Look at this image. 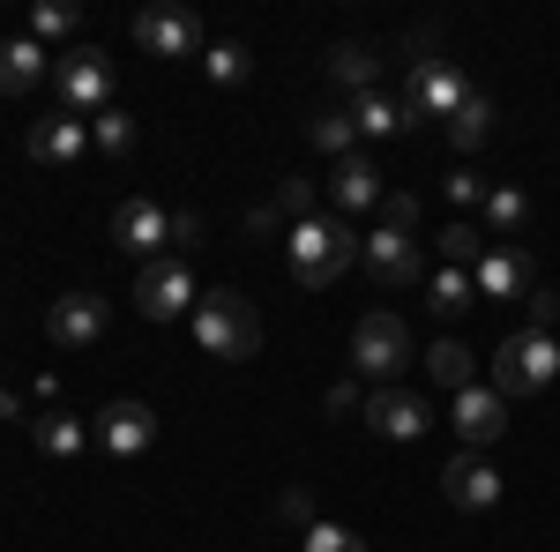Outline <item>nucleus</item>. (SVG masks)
<instances>
[{
	"label": "nucleus",
	"mask_w": 560,
	"mask_h": 552,
	"mask_svg": "<svg viewBox=\"0 0 560 552\" xmlns=\"http://www.w3.org/2000/svg\"><path fill=\"white\" fill-rule=\"evenodd\" d=\"M284 255H292V284L329 292L351 261H359V232H351V216H337V210H329V216H306V224H292Z\"/></svg>",
	"instance_id": "obj_1"
},
{
	"label": "nucleus",
	"mask_w": 560,
	"mask_h": 552,
	"mask_svg": "<svg viewBox=\"0 0 560 552\" xmlns=\"http://www.w3.org/2000/svg\"><path fill=\"white\" fill-rule=\"evenodd\" d=\"M195 343H202V359H224V366H240V359H255L261 351V314L247 306L240 292H202L195 298Z\"/></svg>",
	"instance_id": "obj_2"
},
{
	"label": "nucleus",
	"mask_w": 560,
	"mask_h": 552,
	"mask_svg": "<svg viewBox=\"0 0 560 552\" xmlns=\"http://www.w3.org/2000/svg\"><path fill=\"white\" fill-rule=\"evenodd\" d=\"M560 374V337H546V329H516V337H501V351H493V396L509 403V396H546Z\"/></svg>",
	"instance_id": "obj_3"
},
{
	"label": "nucleus",
	"mask_w": 560,
	"mask_h": 552,
	"mask_svg": "<svg viewBox=\"0 0 560 552\" xmlns=\"http://www.w3.org/2000/svg\"><path fill=\"white\" fill-rule=\"evenodd\" d=\"M471 90L478 83L456 68V60H411L404 97H396V105H404V128H419V120H441V128H448V120H456V105H464Z\"/></svg>",
	"instance_id": "obj_4"
},
{
	"label": "nucleus",
	"mask_w": 560,
	"mask_h": 552,
	"mask_svg": "<svg viewBox=\"0 0 560 552\" xmlns=\"http://www.w3.org/2000/svg\"><path fill=\"white\" fill-rule=\"evenodd\" d=\"M52 90H60V113L97 120L113 105V60L97 45H68V52H52Z\"/></svg>",
	"instance_id": "obj_5"
},
{
	"label": "nucleus",
	"mask_w": 560,
	"mask_h": 552,
	"mask_svg": "<svg viewBox=\"0 0 560 552\" xmlns=\"http://www.w3.org/2000/svg\"><path fill=\"white\" fill-rule=\"evenodd\" d=\"M411 366V329L388 314V306H374V314H359V329H351V374H366V381H396Z\"/></svg>",
	"instance_id": "obj_6"
},
{
	"label": "nucleus",
	"mask_w": 560,
	"mask_h": 552,
	"mask_svg": "<svg viewBox=\"0 0 560 552\" xmlns=\"http://www.w3.org/2000/svg\"><path fill=\"white\" fill-rule=\"evenodd\" d=\"M135 306H142L150 321H179V314H195V269H187L179 255L142 261V269H135Z\"/></svg>",
	"instance_id": "obj_7"
},
{
	"label": "nucleus",
	"mask_w": 560,
	"mask_h": 552,
	"mask_svg": "<svg viewBox=\"0 0 560 552\" xmlns=\"http://www.w3.org/2000/svg\"><path fill=\"white\" fill-rule=\"evenodd\" d=\"M359 261H366V277L382 284V292H411L419 277H427V255H419V239L411 232H366L359 239Z\"/></svg>",
	"instance_id": "obj_8"
},
{
	"label": "nucleus",
	"mask_w": 560,
	"mask_h": 552,
	"mask_svg": "<svg viewBox=\"0 0 560 552\" xmlns=\"http://www.w3.org/2000/svg\"><path fill=\"white\" fill-rule=\"evenodd\" d=\"M113 247L135 255V261H165V247H173V210H158L150 195H128L113 210Z\"/></svg>",
	"instance_id": "obj_9"
},
{
	"label": "nucleus",
	"mask_w": 560,
	"mask_h": 552,
	"mask_svg": "<svg viewBox=\"0 0 560 552\" xmlns=\"http://www.w3.org/2000/svg\"><path fill=\"white\" fill-rule=\"evenodd\" d=\"M135 45H142L150 60H195V52H202V23H195L187 8H142V15H135Z\"/></svg>",
	"instance_id": "obj_10"
},
{
	"label": "nucleus",
	"mask_w": 560,
	"mask_h": 552,
	"mask_svg": "<svg viewBox=\"0 0 560 552\" xmlns=\"http://www.w3.org/2000/svg\"><path fill=\"white\" fill-rule=\"evenodd\" d=\"M441 501H448V508H464V515H486L493 501H501V470L486 463L478 448L448 456V463H441Z\"/></svg>",
	"instance_id": "obj_11"
},
{
	"label": "nucleus",
	"mask_w": 560,
	"mask_h": 552,
	"mask_svg": "<svg viewBox=\"0 0 560 552\" xmlns=\"http://www.w3.org/2000/svg\"><path fill=\"white\" fill-rule=\"evenodd\" d=\"M105 321H113V298L68 292V298H52V314H45V337L60 343V351H83V343L105 337Z\"/></svg>",
	"instance_id": "obj_12"
},
{
	"label": "nucleus",
	"mask_w": 560,
	"mask_h": 552,
	"mask_svg": "<svg viewBox=\"0 0 560 552\" xmlns=\"http://www.w3.org/2000/svg\"><path fill=\"white\" fill-rule=\"evenodd\" d=\"M359 419L374 425L382 441H419V433L433 425V403H427V396H411V388H374V396L359 403Z\"/></svg>",
	"instance_id": "obj_13"
},
{
	"label": "nucleus",
	"mask_w": 560,
	"mask_h": 552,
	"mask_svg": "<svg viewBox=\"0 0 560 552\" xmlns=\"http://www.w3.org/2000/svg\"><path fill=\"white\" fill-rule=\"evenodd\" d=\"M97 441H105L120 463H135V456L158 441V411H150V403H135V396H120V403H105V411H97Z\"/></svg>",
	"instance_id": "obj_14"
},
{
	"label": "nucleus",
	"mask_w": 560,
	"mask_h": 552,
	"mask_svg": "<svg viewBox=\"0 0 560 552\" xmlns=\"http://www.w3.org/2000/svg\"><path fill=\"white\" fill-rule=\"evenodd\" d=\"M448 425L464 433V448H493L501 425H509V411H501V396H493L486 381H471L464 396H448Z\"/></svg>",
	"instance_id": "obj_15"
},
{
	"label": "nucleus",
	"mask_w": 560,
	"mask_h": 552,
	"mask_svg": "<svg viewBox=\"0 0 560 552\" xmlns=\"http://www.w3.org/2000/svg\"><path fill=\"white\" fill-rule=\"evenodd\" d=\"M83 142H90V120L52 113V120H38V128H31V165H45V172L83 165Z\"/></svg>",
	"instance_id": "obj_16"
},
{
	"label": "nucleus",
	"mask_w": 560,
	"mask_h": 552,
	"mask_svg": "<svg viewBox=\"0 0 560 552\" xmlns=\"http://www.w3.org/2000/svg\"><path fill=\"white\" fill-rule=\"evenodd\" d=\"M471 284L486 298H523L530 284H538V269H530V255H523V247H486V261L471 269Z\"/></svg>",
	"instance_id": "obj_17"
},
{
	"label": "nucleus",
	"mask_w": 560,
	"mask_h": 552,
	"mask_svg": "<svg viewBox=\"0 0 560 552\" xmlns=\"http://www.w3.org/2000/svg\"><path fill=\"white\" fill-rule=\"evenodd\" d=\"M38 83H52V60L38 38H8L0 45V97H31Z\"/></svg>",
	"instance_id": "obj_18"
},
{
	"label": "nucleus",
	"mask_w": 560,
	"mask_h": 552,
	"mask_svg": "<svg viewBox=\"0 0 560 552\" xmlns=\"http://www.w3.org/2000/svg\"><path fill=\"white\" fill-rule=\"evenodd\" d=\"M329 195H337V216H351V210H374V202H382V165H374L366 150L337 157V179H329Z\"/></svg>",
	"instance_id": "obj_19"
},
{
	"label": "nucleus",
	"mask_w": 560,
	"mask_h": 552,
	"mask_svg": "<svg viewBox=\"0 0 560 552\" xmlns=\"http://www.w3.org/2000/svg\"><path fill=\"white\" fill-rule=\"evenodd\" d=\"M427 381L441 388V396H464V388L478 381V359H471V343H456V337H433V351H427Z\"/></svg>",
	"instance_id": "obj_20"
},
{
	"label": "nucleus",
	"mask_w": 560,
	"mask_h": 552,
	"mask_svg": "<svg viewBox=\"0 0 560 552\" xmlns=\"http://www.w3.org/2000/svg\"><path fill=\"white\" fill-rule=\"evenodd\" d=\"M493 120H501V113H493V97H486V90H471V97L456 105V120H448L441 134H448L464 157H471V150H486V142H493Z\"/></svg>",
	"instance_id": "obj_21"
},
{
	"label": "nucleus",
	"mask_w": 560,
	"mask_h": 552,
	"mask_svg": "<svg viewBox=\"0 0 560 552\" xmlns=\"http://www.w3.org/2000/svg\"><path fill=\"white\" fill-rule=\"evenodd\" d=\"M486 224H493L501 239H523V232H530V195H523L516 179L486 187Z\"/></svg>",
	"instance_id": "obj_22"
},
{
	"label": "nucleus",
	"mask_w": 560,
	"mask_h": 552,
	"mask_svg": "<svg viewBox=\"0 0 560 552\" xmlns=\"http://www.w3.org/2000/svg\"><path fill=\"white\" fill-rule=\"evenodd\" d=\"M202 75H210L217 90H240L247 75H255V52L240 38H217V45H202Z\"/></svg>",
	"instance_id": "obj_23"
},
{
	"label": "nucleus",
	"mask_w": 560,
	"mask_h": 552,
	"mask_svg": "<svg viewBox=\"0 0 560 552\" xmlns=\"http://www.w3.org/2000/svg\"><path fill=\"white\" fill-rule=\"evenodd\" d=\"M90 142L113 157V165H128L135 157V142H142V128H135V113H120V105H105L97 120H90Z\"/></svg>",
	"instance_id": "obj_24"
},
{
	"label": "nucleus",
	"mask_w": 560,
	"mask_h": 552,
	"mask_svg": "<svg viewBox=\"0 0 560 552\" xmlns=\"http://www.w3.org/2000/svg\"><path fill=\"white\" fill-rule=\"evenodd\" d=\"M427 306L441 314V321H456V314H471V306H478V284H471V269H441V277H427Z\"/></svg>",
	"instance_id": "obj_25"
},
{
	"label": "nucleus",
	"mask_w": 560,
	"mask_h": 552,
	"mask_svg": "<svg viewBox=\"0 0 560 552\" xmlns=\"http://www.w3.org/2000/svg\"><path fill=\"white\" fill-rule=\"evenodd\" d=\"M306 142H314L322 157H351V142H359V120L329 105V113H314V120H306Z\"/></svg>",
	"instance_id": "obj_26"
},
{
	"label": "nucleus",
	"mask_w": 560,
	"mask_h": 552,
	"mask_svg": "<svg viewBox=\"0 0 560 552\" xmlns=\"http://www.w3.org/2000/svg\"><path fill=\"white\" fill-rule=\"evenodd\" d=\"M38 448H45V456H60V463L83 456V419H75V411H45V419H38Z\"/></svg>",
	"instance_id": "obj_27"
},
{
	"label": "nucleus",
	"mask_w": 560,
	"mask_h": 552,
	"mask_svg": "<svg viewBox=\"0 0 560 552\" xmlns=\"http://www.w3.org/2000/svg\"><path fill=\"white\" fill-rule=\"evenodd\" d=\"M374 68H382V60H374L366 45H337V52H329V75H337L345 90H359V97L374 90Z\"/></svg>",
	"instance_id": "obj_28"
},
{
	"label": "nucleus",
	"mask_w": 560,
	"mask_h": 552,
	"mask_svg": "<svg viewBox=\"0 0 560 552\" xmlns=\"http://www.w3.org/2000/svg\"><path fill=\"white\" fill-rule=\"evenodd\" d=\"M351 120H359V134H396L404 128V105L382 97V90H366V97H351Z\"/></svg>",
	"instance_id": "obj_29"
},
{
	"label": "nucleus",
	"mask_w": 560,
	"mask_h": 552,
	"mask_svg": "<svg viewBox=\"0 0 560 552\" xmlns=\"http://www.w3.org/2000/svg\"><path fill=\"white\" fill-rule=\"evenodd\" d=\"M441 255H448V269H478L486 261V232L478 224H441Z\"/></svg>",
	"instance_id": "obj_30"
},
{
	"label": "nucleus",
	"mask_w": 560,
	"mask_h": 552,
	"mask_svg": "<svg viewBox=\"0 0 560 552\" xmlns=\"http://www.w3.org/2000/svg\"><path fill=\"white\" fill-rule=\"evenodd\" d=\"M300 552H366V538H351L345 522H306V545Z\"/></svg>",
	"instance_id": "obj_31"
},
{
	"label": "nucleus",
	"mask_w": 560,
	"mask_h": 552,
	"mask_svg": "<svg viewBox=\"0 0 560 552\" xmlns=\"http://www.w3.org/2000/svg\"><path fill=\"white\" fill-rule=\"evenodd\" d=\"M277 210L292 216V224H306V216H322V210H314V179H284V187H277Z\"/></svg>",
	"instance_id": "obj_32"
},
{
	"label": "nucleus",
	"mask_w": 560,
	"mask_h": 552,
	"mask_svg": "<svg viewBox=\"0 0 560 552\" xmlns=\"http://www.w3.org/2000/svg\"><path fill=\"white\" fill-rule=\"evenodd\" d=\"M68 31H75V8H60V0L31 8V38H68Z\"/></svg>",
	"instance_id": "obj_33"
},
{
	"label": "nucleus",
	"mask_w": 560,
	"mask_h": 552,
	"mask_svg": "<svg viewBox=\"0 0 560 552\" xmlns=\"http://www.w3.org/2000/svg\"><path fill=\"white\" fill-rule=\"evenodd\" d=\"M523 314H530V329H546V337H553V321H560V292L530 284V292H523Z\"/></svg>",
	"instance_id": "obj_34"
},
{
	"label": "nucleus",
	"mask_w": 560,
	"mask_h": 552,
	"mask_svg": "<svg viewBox=\"0 0 560 552\" xmlns=\"http://www.w3.org/2000/svg\"><path fill=\"white\" fill-rule=\"evenodd\" d=\"M382 224H388V232H411V239H419V195H388V202H382Z\"/></svg>",
	"instance_id": "obj_35"
},
{
	"label": "nucleus",
	"mask_w": 560,
	"mask_h": 552,
	"mask_svg": "<svg viewBox=\"0 0 560 552\" xmlns=\"http://www.w3.org/2000/svg\"><path fill=\"white\" fill-rule=\"evenodd\" d=\"M277 224H284V210L261 202V210H247V239H277Z\"/></svg>",
	"instance_id": "obj_36"
},
{
	"label": "nucleus",
	"mask_w": 560,
	"mask_h": 552,
	"mask_svg": "<svg viewBox=\"0 0 560 552\" xmlns=\"http://www.w3.org/2000/svg\"><path fill=\"white\" fill-rule=\"evenodd\" d=\"M322 411H329V419H351V411H359V388H351V381H337L329 396H322Z\"/></svg>",
	"instance_id": "obj_37"
},
{
	"label": "nucleus",
	"mask_w": 560,
	"mask_h": 552,
	"mask_svg": "<svg viewBox=\"0 0 560 552\" xmlns=\"http://www.w3.org/2000/svg\"><path fill=\"white\" fill-rule=\"evenodd\" d=\"M448 195H456V202H486V179H478V172L464 165L456 179H448Z\"/></svg>",
	"instance_id": "obj_38"
},
{
	"label": "nucleus",
	"mask_w": 560,
	"mask_h": 552,
	"mask_svg": "<svg viewBox=\"0 0 560 552\" xmlns=\"http://www.w3.org/2000/svg\"><path fill=\"white\" fill-rule=\"evenodd\" d=\"M0 419H23V396L15 388H0Z\"/></svg>",
	"instance_id": "obj_39"
}]
</instances>
